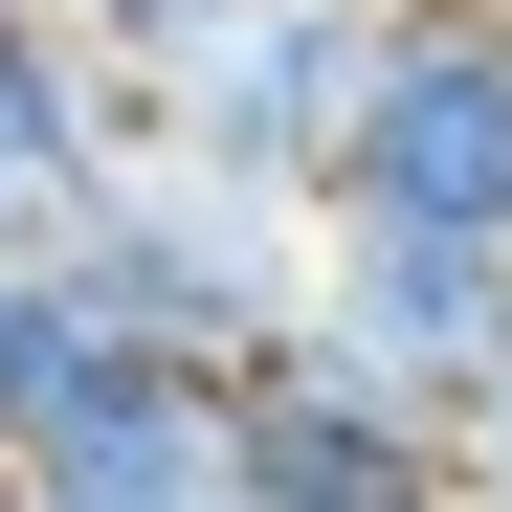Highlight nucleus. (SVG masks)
<instances>
[{
    "label": "nucleus",
    "instance_id": "f257e3e1",
    "mask_svg": "<svg viewBox=\"0 0 512 512\" xmlns=\"http://www.w3.org/2000/svg\"><path fill=\"white\" fill-rule=\"evenodd\" d=\"M45 268L112 312V357H156V379H245V357L312 312V223L245 201V179H201V156H134V179H90V201L45 223Z\"/></svg>",
    "mask_w": 512,
    "mask_h": 512
},
{
    "label": "nucleus",
    "instance_id": "f03ea898",
    "mask_svg": "<svg viewBox=\"0 0 512 512\" xmlns=\"http://www.w3.org/2000/svg\"><path fill=\"white\" fill-rule=\"evenodd\" d=\"M312 223H446L512 245V0H379V90L334 134Z\"/></svg>",
    "mask_w": 512,
    "mask_h": 512
},
{
    "label": "nucleus",
    "instance_id": "7ed1b4c3",
    "mask_svg": "<svg viewBox=\"0 0 512 512\" xmlns=\"http://www.w3.org/2000/svg\"><path fill=\"white\" fill-rule=\"evenodd\" d=\"M357 90H379V0H223V23L156 67V156H201V179H245V201L312 223Z\"/></svg>",
    "mask_w": 512,
    "mask_h": 512
},
{
    "label": "nucleus",
    "instance_id": "20e7f679",
    "mask_svg": "<svg viewBox=\"0 0 512 512\" xmlns=\"http://www.w3.org/2000/svg\"><path fill=\"white\" fill-rule=\"evenodd\" d=\"M312 334L357 357L401 423H468L512 401V245H446V223H312Z\"/></svg>",
    "mask_w": 512,
    "mask_h": 512
},
{
    "label": "nucleus",
    "instance_id": "39448f33",
    "mask_svg": "<svg viewBox=\"0 0 512 512\" xmlns=\"http://www.w3.org/2000/svg\"><path fill=\"white\" fill-rule=\"evenodd\" d=\"M223 401H245V512H468V446H446V423H401L312 312H290Z\"/></svg>",
    "mask_w": 512,
    "mask_h": 512
},
{
    "label": "nucleus",
    "instance_id": "423d86ee",
    "mask_svg": "<svg viewBox=\"0 0 512 512\" xmlns=\"http://www.w3.org/2000/svg\"><path fill=\"white\" fill-rule=\"evenodd\" d=\"M156 156V67L67 45V23H0V245H45L90 179H134Z\"/></svg>",
    "mask_w": 512,
    "mask_h": 512
},
{
    "label": "nucleus",
    "instance_id": "0eeeda50",
    "mask_svg": "<svg viewBox=\"0 0 512 512\" xmlns=\"http://www.w3.org/2000/svg\"><path fill=\"white\" fill-rule=\"evenodd\" d=\"M23 490L45 512H245V401L223 379H112Z\"/></svg>",
    "mask_w": 512,
    "mask_h": 512
},
{
    "label": "nucleus",
    "instance_id": "6e6552de",
    "mask_svg": "<svg viewBox=\"0 0 512 512\" xmlns=\"http://www.w3.org/2000/svg\"><path fill=\"white\" fill-rule=\"evenodd\" d=\"M112 379H156V357H112V312H90V290H67V268H45V245H23V268H0V446H23V468H45V446H67V423H90V401H112Z\"/></svg>",
    "mask_w": 512,
    "mask_h": 512
},
{
    "label": "nucleus",
    "instance_id": "1a4fd4ad",
    "mask_svg": "<svg viewBox=\"0 0 512 512\" xmlns=\"http://www.w3.org/2000/svg\"><path fill=\"white\" fill-rule=\"evenodd\" d=\"M45 23H67V45H112V67H179L223 0H45Z\"/></svg>",
    "mask_w": 512,
    "mask_h": 512
},
{
    "label": "nucleus",
    "instance_id": "9d476101",
    "mask_svg": "<svg viewBox=\"0 0 512 512\" xmlns=\"http://www.w3.org/2000/svg\"><path fill=\"white\" fill-rule=\"evenodd\" d=\"M468 512H512V401H490V423H468Z\"/></svg>",
    "mask_w": 512,
    "mask_h": 512
},
{
    "label": "nucleus",
    "instance_id": "9b49d317",
    "mask_svg": "<svg viewBox=\"0 0 512 512\" xmlns=\"http://www.w3.org/2000/svg\"><path fill=\"white\" fill-rule=\"evenodd\" d=\"M0 512H45V490H23V446H0Z\"/></svg>",
    "mask_w": 512,
    "mask_h": 512
},
{
    "label": "nucleus",
    "instance_id": "f8f14e48",
    "mask_svg": "<svg viewBox=\"0 0 512 512\" xmlns=\"http://www.w3.org/2000/svg\"><path fill=\"white\" fill-rule=\"evenodd\" d=\"M0 23H45V0H0Z\"/></svg>",
    "mask_w": 512,
    "mask_h": 512
},
{
    "label": "nucleus",
    "instance_id": "ddd939ff",
    "mask_svg": "<svg viewBox=\"0 0 512 512\" xmlns=\"http://www.w3.org/2000/svg\"><path fill=\"white\" fill-rule=\"evenodd\" d=\"M0 268H23V245H0Z\"/></svg>",
    "mask_w": 512,
    "mask_h": 512
}]
</instances>
